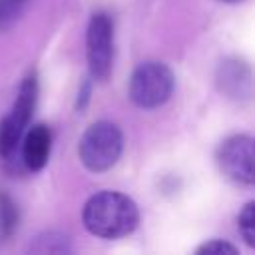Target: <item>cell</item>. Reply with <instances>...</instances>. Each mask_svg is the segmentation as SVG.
<instances>
[{
    "instance_id": "cell-1",
    "label": "cell",
    "mask_w": 255,
    "mask_h": 255,
    "mask_svg": "<svg viewBox=\"0 0 255 255\" xmlns=\"http://www.w3.org/2000/svg\"><path fill=\"white\" fill-rule=\"evenodd\" d=\"M82 219L92 235L118 239L137 227L139 211L131 197L120 191H100L86 201Z\"/></svg>"
},
{
    "instance_id": "cell-2",
    "label": "cell",
    "mask_w": 255,
    "mask_h": 255,
    "mask_svg": "<svg viewBox=\"0 0 255 255\" xmlns=\"http://www.w3.org/2000/svg\"><path fill=\"white\" fill-rule=\"evenodd\" d=\"M124 149V135L120 128L112 122H96L92 124L78 145V153L82 163L90 171H106L114 167Z\"/></svg>"
},
{
    "instance_id": "cell-3",
    "label": "cell",
    "mask_w": 255,
    "mask_h": 255,
    "mask_svg": "<svg viewBox=\"0 0 255 255\" xmlns=\"http://www.w3.org/2000/svg\"><path fill=\"white\" fill-rule=\"evenodd\" d=\"M173 84V74L165 64L141 62L129 78V98L137 108L151 110L169 100Z\"/></svg>"
},
{
    "instance_id": "cell-4",
    "label": "cell",
    "mask_w": 255,
    "mask_h": 255,
    "mask_svg": "<svg viewBox=\"0 0 255 255\" xmlns=\"http://www.w3.org/2000/svg\"><path fill=\"white\" fill-rule=\"evenodd\" d=\"M88 66L94 80H108L114 64V24L106 12H98L90 18L86 34Z\"/></svg>"
},
{
    "instance_id": "cell-5",
    "label": "cell",
    "mask_w": 255,
    "mask_h": 255,
    "mask_svg": "<svg viewBox=\"0 0 255 255\" xmlns=\"http://www.w3.org/2000/svg\"><path fill=\"white\" fill-rule=\"evenodd\" d=\"M217 165L227 179L241 185H253L255 181L253 139L243 133L227 137L217 149Z\"/></svg>"
},
{
    "instance_id": "cell-6",
    "label": "cell",
    "mask_w": 255,
    "mask_h": 255,
    "mask_svg": "<svg viewBox=\"0 0 255 255\" xmlns=\"http://www.w3.org/2000/svg\"><path fill=\"white\" fill-rule=\"evenodd\" d=\"M50 147H52V135L44 124H36L28 128L20 141L24 165L30 171H40L50 157Z\"/></svg>"
},
{
    "instance_id": "cell-7",
    "label": "cell",
    "mask_w": 255,
    "mask_h": 255,
    "mask_svg": "<svg viewBox=\"0 0 255 255\" xmlns=\"http://www.w3.org/2000/svg\"><path fill=\"white\" fill-rule=\"evenodd\" d=\"M36 100H38V80H36V74H28L24 78V82L20 84L16 102H14L12 112L8 116L14 122H18L22 128H28L30 118H32L34 108H36Z\"/></svg>"
},
{
    "instance_id": "cell-8",
    "label": "cell",
    "mask_w": 255,
    "mask_h": 255,
    "mask_svg": "<svg viewBox=\"0 0 255 255\" xmlns=\"http://www.w3.org/2000/svg\"><path fill=\"white\" fill-rule=\"evenodd\" d=\"M219 84L229 96H243V92H249V70L243 66V62L229 60L221 64Z\"/></svg>"
},
{
    "instance_id": "cell-9",
    "label": "cell",
    "mask_w": 255,
    "mask_h": 255,
    "mask_svg": "<svg viewBox=\"0 0 255 255\" xmlns=\"http://www.w3.org/2000/svg\"><path fill=\"white\" fill-rule=\"evenodd\" d=\"M24 131H26V128H22L10 116L2 118V122H0V157L2 159H10L18 151Z\"/></svg>"
},
{
    "instance_id": "cell-10",
    "label": "cell",
    "mask_w": 255,
    "mask_h": 255,
    "mask_svg": "<svg viewBox=\"0 0 255 255\" xmlns=\"http://www.w3.org/2000/svg\"><path fill=\"white\" fill-rule=\"evenodd\" d=\"M239 233L247 245H255V203L249 201L239 213Z\"/></svg>"
},
{
    "instance_id": "cell-11",
    "label": "cell",
    "mask_w": 255,
    "mask_h": 255,
    "mask_svg": "<svg viewBox=\"0 0 255 255\" xmlns=\"http://www.w3.org/2000/svg\"><path fill=\"white\" fill-rule=\"evenodd\" d=\"M16 221H18V213L14 203L10 201L8 195H0V231L4 235H10L16 227Z\"/></svg>"
},
{
    "instance_id": "cell-12",
    "label": "cell",
    "mask_w": 255,
    "mask_h": 255,
    "mask_svg": "<svg viewBox=\"0 0 255 255\" xmlns=\"http://www.w3.org/2000/svg\"><path fill=\"white\" fill-rule=\"evenodd\" d=\"M197 255H237V247L223 241V239H211L197 247Z\"/></svg>"
},
{
    "instance_id": "cell-13",
    "label": "cell",
    "mask_w": 255,
    "mask_h": 255,
    "mask_svg": "<svg viewBox=\"0 0 255 255\" xmlns=\"http://www.w3.org/2000/svg\"><path fill=\"white\" fill-rule=\"evenodd\" d=\"M20 6H22V0H0V28L18 16Z\"/></svg>"
},
{
    "instance_id": "cell-14",
    "label": "cell",
    "mask_w": 255,
    "mask_h": 255,
    "mask_svg": "<svg viewBox=\"0 0 255 255\" xmlns=\"http://www.w3.org/2000/svg\"><path fill=\"white\" fill-rule=\"evenodd\" d=\"M221 2H237V0H221Z\"/></svg>"
}]
</instances>
